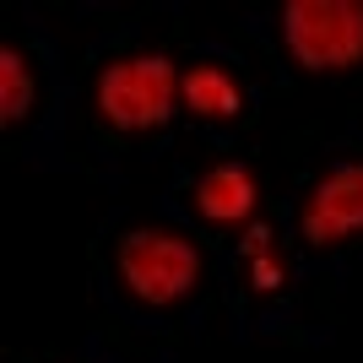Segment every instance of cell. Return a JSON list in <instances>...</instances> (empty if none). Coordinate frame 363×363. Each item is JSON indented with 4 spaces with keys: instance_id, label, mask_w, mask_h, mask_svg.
<instances>
[{
    "instance_id": "cell-1",
    "label": "cell",
    "mask_w": 363,
    "mask_h": 363,
    "mask_svg": "<svg viewBox=\"0 0 363 363\" xmlns=\"http://www.w3.org/2000/svg\"><path fill=\"white\" fill-rule=\"evenodd\" d=\"M114 282L136 309H152V315H168L201 293L206 282V250H201L184 228L168 223H147V228H125L114 239Z\"/></svg>"
},
{
    "instance_id": "cell-2",
    "label": "cell",
    "mask_w": 363,
    "mask_h": 363,
    "mask_svg": "<svg viewBox=\"0 0 363 363\" xmlns=\"http://www.w3.org/2000/svg\"><path fill=\"white\" fill-rule=\"evenodd\" d=\"M184 65L163 49H120L92 71V114L114 136H157L179 114Z\"/></svg>"
},
{
    "instance_id": "cell-3",
    "label": "cell",
    "mask_w": 363,
    "mask_h": 363,
    "mask_svg": "<svg viewBox=\"0 0 363 363\" xmlns=\"http://www.w3.org/2000/svg\"><path fill=\"white\" fill-rule=\"evenodd\" d=\"M277 38L298 76L342 82L363 71V0H288Z\"/></svg>"
},
{
    "instance_id": "cell-4",
    "label": "cell",
    "mask_w": 363,
    "mask_h": 363,
    "mask_svg": "<svg viewBox=\"0 0 363 363\" xmlns=\"http://www.w3.org/2000/svg\"><path fill=\"white\" fill-rule=\"evenodd\" d=\"M293 239L309 255H336L363 239V157H342L298 196Z\"/></svg>"
},
{
    "instance_id": "cell-5",
    "label": "cell",
    "mask_w": 363,
    "mask_h": 363,
    "mask_svg": "<svg viewBox=\"0 0 363 363\" xmlns=\"http://www.w3.org/2000/svg\"><path fill=\"white\" fill-rule=\"evenodd\" d=\"M184 201L206 228H250L260 217V174L239 157H223L190 179Z\"/></svg>"
},
{
    "instance_id": "cell-6",
    "label": "cell",
    "mask_w": 363,
    "mask_h": 363,
    "mask_svg": "<svg viewBox=\"0 0 363 363\" xmlns=\"http://www.w3.org/2000/svg\"><path fill=\"white\" fill-rule=\"evenodd\" d=\"M179 108L201 125H239V120H250V87H244V76L228 60L201 55V60L184 65Z\"/></svg>"
},
{
    "instance_id": "cell-7",
    "label": "cell",
    "mask_w": 363,
    "mask_h": 363,
    "mask_svg": "<svg viewBox=\"0 0 363 363\" xmlns=\"http://www.w3.org/2000/svg\"><path fill=\"white\" fill-rule=\"evenodd\" d=\"M38 65H33L28 49L6 44L0 49V130L16 136V130H28L33 114H38Z\"/></svg>"
},
{
    "instance_id": "cell-8",
    "label": "cell",
    "mask_w": 363,
    "mask_h": 363,
    "mask_svg": "<svg viewBox=\"0 0 363 363\" xmlns=\"http://www.w3.org/2000/svg\"><path fill=\"white\" fill-rule=\"evenodd\" d=\"M244 255H250V282H255L260 293H277L288 288V260L272 250V233H250V244H244Z\"/></svg>"
}]
</instances>
